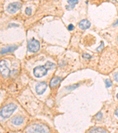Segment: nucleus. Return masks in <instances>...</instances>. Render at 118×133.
<instances>
[{
	"instance_id": "a878e982",
	"label": "nucleus",
	"mask_w": 118,
	"mask_h": 133,
	"mask_svg": "<svg viewBox=\"0 0 118 133\" xmlns=\"http://www.w3.org/2000/svg\"><path fill=\"white\" fill-rule=\"evenodd\" d=\"M117 98L118 99V93H117Z\"/></svg>"
},
{
	"instance_id": "aec40b11",
	"label": "nucleus",
	"mask_w": 118,
	"mask_h": 133,
	"mask_svg": "<svg viewBox=\"0 0 118 133\" xmlns=\"http://www.w3.org/2000/svg\"><path fill=\"white\" fill-rule=\"evenodd\" d=\"M103 47H104V44H103V42L102 41V42L101 43V45H100V46L98 47V49H96V50H97V51H102V50L103 49Z\"/></svg>"
},
{
	"instance_id": "2eb2a0df",
	"label": "nucleus",
	"mask_w": 118,
	"mask_h": 133,
	"mask_svg": "<svg viewBox=\"0 0 118 133\" xmlns=\"http://www.w3.org/2000/svg\"><path fill=\"white\" fill-rule=\"evenodd\" d=\"M105 84H106V88H109V87L112 86V82L109 79H107L105 80Z\"/></svg>"
},
{
	"instance_id": "423d86ee",
	"label": "nucleus",
	"mask_w": 118,
	"mask_h": 133,
	"mask_svg": "<svg viewBox=\"0 0 118 133\" xmlns=\"http://www.w3.org/2000/svg\"><path fill=\"white\" fill-rule=\"evenodd\" d=\"M21 7V4L19 2H15L10 4L7 7V11L11 14H14L18 11Z\"/></svg>"
},
{
	"instance_id": "a211bd4d",
	"label": "nucleus",
	"mask_w": 118,
	"mask_h": 133,
	"mask_svg": "<svg viewBox=\"0 0 118 133\" xmlns=\"http://www.w3.org/2000/svg\"><path fill=\"white\" fill-rule=\"evenodd\" d=\"M26 14L28 16H30L32 14V8L30 7L26 8Z\"/></svg>"
},
{
	"instance_id": "f257e3e1",
	"label": "nucleus",
	"mask_w": 118,
	"mask_h": 133,
	"mask_svg": "<svg viewBox=\"0 0 118 133\" xmlns=\"http://www.w3.org/2000/svg\"><path fill=\"white\" fill-rule=\"evenodd\" d=\"M17 105L14 104H9L4 107L0 112V115L3 118H9L17 109Z\"/></svg>"
},
{
	"instance_id": "4468645a",
	"label": "nucleus",
	"mask_w": 118,
	"mask_h": 133,
	"mask_svg": "<svg viewBox=\"0 0 118 133\" xmlns=\"http://www.w3.org/2000/svg\"><path fill=\"white\" fill-rule=\"evenodd\" d=\"M67 3L70 4V5L69 6V7H67L68 8H73L74 7V6L76 4H77L78 3V1L77 0H69V1H67Z\"/></svg>"
},
{
	"instance_id": "1a4fd4ad",
	"label": "nucleus",
	"mask_w": 118,
	"mask_h": 133,
	"mask_svg": "<svg viewBox=\"0 0 118 133\" xmlns=\"http://www.w3.org/2000/svg\"><path fill=\"white\" fill-rule=\"evenodd\" d=\"M79 27L82 29V30H86V29L89 28L91 26V24L89 21L88 20H83L78 24Z\"/></svg>"
},
{
	"instance_id": "f03ea898",
	"label": "nucleus",
	"mask_w": 118,
	"mask_h": 133,
	"mask_svg": "<svg viewBox=\"0 0 118 133\" xmlns=\"http://www.w3.org/2000/svg\"><path fill=\"white\" fill-rule=\"evenodd\" d=\"M27 131L29 133H50V130L43 124H33L29 127Z\"/></svg>"
},
{
	"instance_id": "6ab92c4d",
	"label": "nucleus",
	"mask_w": 118,
	"mask_h": 133,
	"mask_svg": "<svg viewBox=\"0 0 118 133\" xmlns=\"http://www.w3.org/2000/svg\"><path fill=\"white\" fill-rule=\"evenodd\" d=\"M82 56L84 58V59H91V58L92 57L90 55H89V54H87V53H83V54Z\"/></svg>"
},
{
	"instance_id": "4be33fe9",
	"label": "nucleus",
	"mask_w": 118,
	"mask_h": 133,
	"mask_svg": "<svg viewBox=\"0 0 118 133\" xmlns=\"http://www.w3.org/2000/svg\"><path fill=\"white\" fill-rule=\"evenodd\" d=\"M114 79L118 82V72L114 74Z\"/></svg>"
},
{
	"instance_id": "9d476101",
	"label": "nucleus",
	"mask_w": 118,
	"mask_h": 133,
	"mask_svg": "<svg viewBox=\"0 0 118 133\" xmlns=\"http://www.w3.org/2000/svg\"><path fill=\"white\" fill-rule=\"evenodd\" d=\"M24 118L21 116H15L12 118L11 120V122L15 125H20L21 124L23 123Z\"/></svg>"
},
{
	"instance_id": "dca6fc26",
	"label": "nucleus",
	"mask_w": 118,
	"mask_h": 133,
	"mask_svg": "<svg viewBox=\"0 0 118 133\" xmlns=\"http://www.w3.org/2000/svg\"><path fill=\"white\" fill-rule=\"evenodd\" d=\"M78 86V84H75V85H72V86H69L66 87V89H68V90L72 91V90H73V89H76V88H77Z\"/></svg>"
},
{
	"instance_id": "7ed1b4c3",
	"label": "nucleus",
	"mask_w": 118,
	"mask_h": 133,
	"mask_svg": "<svg viewBox=\"0 0 118 133\" xmlns=\"http://www.w3.org/2000/svg\"><path fill=\"white\" fill-rule=\"evenodd\" d=\"M40 45L38 41L34 39H32L28 41V50L33 53H36L40 49Z\"/></svg>"
},
{
	"instance_id": "ddd939ff",
	"label": "nucleus",
	"mask_w": 118,
	"mask_h": 133,
	"mask_svg": "<svg viewBox=\"0 0 118 133\" xmlns=\"http://www.w3.org/2000/svg\"><path fill=\"white\" fill-rule=\"evenodd\" d=\"M44 66L47 70H48V69H52L55 68L56 65H55V64H54L53 63H52V62H47V63L45 64Z\"/></svg>"
},
{
	"instance_id": "393cba45",
	"label": "nucleus",
	"mask_w": 118,
	"mask_h": 133,
	"mask_svg": "<svg viewBox=\"0 0 118 133\" xmlns=\"http://www.w3.org/2000/svg\"><path fill=\"white\" fill-rule=\"evenodd\" d=\"M115 114V115L117 116V117H118V109H117L116 110Z\"/></svg>"
},
{
	"instance_id": "412c9836",
	"label": "nucleus",
	"mask_w": 118,
	"mask_h": 133,
	"mask_svg": "<svg viewBox=\"0 0 118 133\" xmlns=\"http://www.w3.org/2000/svg\"><path fill=\"white\" fill-rule=\"evenodd\" d=\"M67 28H68V30H69V31H72V30H73V29L74 28V26H73V24H70L69 25V26H68Z\"/></svg>"
},
{
	"instance_id": "f8f14e48",
	"label": "nucleus",
	"mask_w": 118,
	"mask_h": 133,
	"mask_svg": "<svg viewBox=\"0 0 118 133\" xmlns=\"http://www.w3.org/2000/svg\"><path fill=\"white\" fill-rule=\"evenodd\" d=\"M89 133H107L106 130L102 128H96L91 130Z\"/></svg>"
},
{
	"instance_id": "b1692460",
	"label": "nucleus",
	"mask_w": 118,
	"mask_h": 133,
	"mask_svg": "<svg viewBox=\"0 0 118 133\" xmlns=\"http://www.w3.org/2000/svg\"><path fill=\"white\" fill-rule=\"evenodd\" d=\"M118 26V20L114 24H113V26Z\"/></svg>"
},
{
	"instance_id": "5701e85b",
	"label": "nucleus",
	"mask_w": 118,
	"mask_h": 133,
	"mask_svg": "<svg viewBox=\"0 0 118 133\" xmlns=\"http://www.w3.org/2000/svg\"><path fill=\"white\" fill-rule=\"evenodd\" d=\"M13 26H15V27H17V26H19L18 25L16 24H10L9 25V27H13Z\"/></svg>"
},
{
	"instance_id": "f3484780",
	"label": "nucleus",
	"mask_w": 118,
	"mask_h": 133,
	"mask_svg": "<svg viewBox=\"0 0 118 133\" xmlns=\"http://www.w3.org/2000/svg\"><path fill=\"white\" fill-rule=\"evenodd\" d=\"M95 117L96 118V119L98 120H101V119L102 118V113H100V112H99L98 114H96V116H95Z\"/></svg>"
},
{
	"instance_id": "0eeeda50",
	"label": "nucleus",
	"mask_w": 118,
	"mask_h": 133,
	"mask_svg": "<svg viewBox=\"0 0 118 133\" xmlns=\"http://www.w3.org/2000/svg\"><path fill=\"white\" fill-rule=\"evenodd\" d=\"M47 88V85L44 82H41L37 84L36 86V91L37 94L41 95L44 93Z\"/></svg>"
},
{
	"instance_id": "20e7f679",
	"label": "nucleus",
	"mask_w": 118,
	"mask_h": 133,
	"mask_svg": "<svg viewBox=\"0 0 118 133\" xmlns=\"http://www.w3.org/2000/svg\"><path fill=\"white\" fill-rule=\"evenodd\" d=\"M47 73V69L44 66H38L34 69V75L37 78H41Z\"/></svg>"
},
{
	"instance_id": "9b49d317",
	"label": "nucleus",
	"mask_w": 118,
	"mask_h": 133,
	"mask_svg": "<svg viewBox=\"0 0 118 133\" xmlns=\"http://www.w3.org/2000/svg\"><path fill=\"white\" fill-rule=\"evenodd\" d=\"M61 80V78H60V77H54V78H53L51 80L50 83V86L51 88L54 87L59 84V83L60 82Z\"/></svg>"
},
{
	"instance_id": "6e6552de",
	"label": "nucleus",
	"mask_w": 118,
	"mask_h": 133,
	"mask_svg": "<svg viewBox=\"0 0 118 133\" xmlns=\"http://www.w3.org/2000/svg\"><path fill=\"white\" fill-rule=\"evenodd\" d=\"M17 49V46H8L2 49L1 51H0V53H1V55H4V54H5L7 53H12L15 51Z\"/></svg>"
},
{
	"instance_id": "39448f33",
	"label": "nucleus",
	"mask_w": 118,
	"mask_h": 133,
	"mask_svg": "<svg viewBox=\"0 0 118 133\" xmlns=\"http://www.w3.org/2000/svg\"><path fill=\"white\" fill-rule=\"evenodd\" d=\"M0 72L4 78H7L10 75V70L7 66L6 62L4 60L0 61Z\"/></svg>"
}]
</instances>
